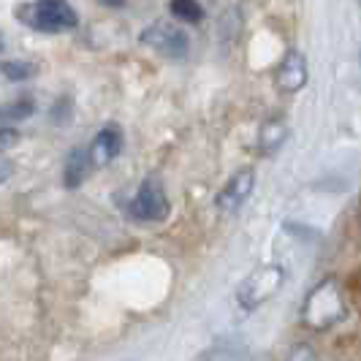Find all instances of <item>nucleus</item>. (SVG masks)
Wrapping results in <instances>:
<instances>
[{
	"label": "nucleus",
	"instance_id": "17",
	"mask_svg": "<svg viewBox=\"0 0 361 361\" xmlns=\"http://www.w3.org/2000/svg\"><path fill=\"white\" fill-rule=\"evenodd\" d=\"M101 3H106V6H120V3H126V0H101Z\"/></svg>",
	"mask_w": 361,
	"mask_h": 361
},
{
	"label": "nucleus",
	"instance_id": "11",
	"mask_svg": "<svg viewBox=\"0 0 361 361\" xmlns=\"http://www.w3.org/2000/svg\"><path fill=\"white\" fill-rule=\"evenodd\" d=\"M169 8H171L174 17L188 22V25H196V22L204 19V8H201L199 0H171Z\"/></svg>",
	"mask_w": 361,
	"mask_h": 361
},
{
	"label": "nucleus",
	"instance_id": "4",
	"mask_svg": "<svg viewBox=\"0 0 361 361\" xmlns=\"http://www.w3.org/2000/svg\"><path fill=\"white\" fill-rule=\"evenodd\" d=\"M171 204L166 199V190L158 177H149L139 185L136 196L128 201V215L139 223H161L169 217Z\"/></svg>",
	"mask_w": 361,
	"mask_h": 361
},
{
	"label": "nucleus",
	"instance_id": "14",
	"mask_svg": "<svg viewBox=\"0 0 361 361\" xmlns=\"http://www.w3.org/2000/svg\"><path fill=\"white\" fill-rule=\"evenodd\" d=\"M288 361H321V359H318V353L310 345H296L288 353Z\"/></svg>",
	"mask_w": 361,
	"mask_h": 361
},
{
	"label": "nucleus",
	"instance_id": "3",
	"mask_svg": "<svg viewBox=\"0 0 361 361\" xmlns=\"http://www.w3.org/2000/svg\"><path fill=\"white\" fill-rule=\"evenodd\" d=\"M286 283V271L280 269L277 264H269V267H261V269L250 271L242 286L236 288V299L245 310L261 307L264 302H269L277 290L283 288Z\"/></svg>",
	"mask_w": 361,
	"mask_h": 361
},
{
	"label": "nucleus",
	"instance_id": "10",
	"mask_svg": "<svg viewBox=\"0 0 361 361\" xmlns=\"http://www.w3.org/2000/svg\"><path fill=\"white\" fill-rule=\"evenodd\" d=\"M90 152L87 149H73L66 161V188H79L85 177H87V169H90Z\"/></svg>",
	"mask_w": 361,
	"mask_h": 361
},
{
	"label": "nucleus",
	"instance_id": "5",
	"mask_svg": "<svg viewBox=\"0 0 361 361\" xmlns=\"http://www.w3.org/2000/svg\"><path fill=\"white\" fill-rule=\"evenodd\" d=\"M139 41L149 49H155L158 54H163V57H171V60H182L190 49L188 33L182 27H177L174 22H166V19H158L149 27H145Z\"/></svg>",
	"mask_w": 361,
	"mask_h": 361
},
{
	"label": "nucleus",
	"instance_id": "18",
	"mask_svg": "<svg viewBox=\"0 0 361 361\" xmlns=\"http://www.w3.org/2000/svg\"><path fill=\"white\" fill-rule=\"evenodd\" d=\"M0 52H3V36H0Z\"/></svg>",
	"mask_w": 361,
	"mask_h": 361
},
{
	"label": "nucleus",
	"instance_id": "15",
	"mask_svg": "<svg viewBox=\"0 0 361 361\" xmlns=\"http://www.w3.org/2000/svg\"><path fill=\"white\" fill-rule=\"evenodd\" d=\"M17 142H19V133L14 128L0 126V149H8V147H14Z\"/></svg>",
	"mask_w": 361,
	"mask_h": 361
},
{
	"label": "nucleus",
	"instance_id": "9",
	"mask_svg": "<svg viewBox=\"0 0 361 361\" xmlns=\"http://www.w3.org/2000/svg\"><path fill=\"white\" fill-rule=\"evenodd\" d=\"M288 139V123L283 117H274V120H267L261 126V133H258V145L264 152H277L280 147L286 145Z\"/></svg>",
	"mask_w": 361,
	"mask_h": 361
},
{
	"label": "nucleus",
	"instance_id": "1",
	"mask_svg": "<svg viewBox=\"0 0 361 361\" xmlns=\"http://www.w3.org/2000/svg\"><path fill=\"white\" fill-rule=\"evenodd\" d=\"M343 318H345L343 288H340V283L334 277H326V280H321L307 293L305 307H302V321H305V326L315 329V331H324L329 326L340 324Z\"/></svg>",
	"mask_w": 361,
	"mask_h": 361
},
{
	"label": "nucleus",
	"instance_id": "13",
	"mask_svg": "<svg viewBox=\"0 0 361 361\" xmlns=\"http://www.w3.org/2000/svg\"><path fill=\"white\" fill-rule=\"evenodd\" d=\"M33 111H36V106H33L30 101H17V104H8V106H0V123H19V120H27Z\"/></svg>",
	"mask_w": 361,
	"mask_h": 361
},
{
	"label": "nucleus",
	"instance_id": "6",
	"mask_svg": "<svg viewBox=\"0 0 361 361\" xmlns=\"http://www.w3.org/2000/svg\"><path fill=\"white\" fill-rule=\"evenodd\" d=\"M253 188H255V171L253 169H239L231 180L223 185V190L217 193V209L220 212H236L245 201L253 196Z\"/></svg>",
	"mask_w": 361,
	"mask_h": 361
},
{
	"label": "nucleus",
	"instance_id": "8",
	"mask_svg": "<svg viewBox=\"0 0 361 361\" xmlns=\"http://www.w3.org/2000/svg\"><path fill=\"white\" fill-rule=\"evenodd\" d=\"M307 85V63H305V54L290 49L280 66H277V87L283 92H299Z\"/></svg>",
	"mask_w": 361,
	"mask_h": 361
},
{
	"label": "nucleus",
	"instance_id": "12",
	"mask_svg": "<svg viewBox=\"0 0 361 361\" xmlns=\"http://www.w3.org/2000/svg\"><path fill=\"white\" fill-rule=\"evenodd\" d=\"M0 71L11 82H25V79H30L36 73V66L27 63V60H6V63H0Z\"/></svg>",
	"mask_w": 361,
	"mask_h": 361
},
{
	"label": "nucleus",
	"instance_id": "2",
	"mask_svg": "<svg viewBox=\"0 0 361 361\" xmlns=\"http://www.w3.org/2000/svg\"><path fill=\"white\" fill-rule=\"evenodd\" d=\"M19 19L41 33H63V30L76 27V22H79L68 0H36V3L19 8Z\"/></svg>",
	"mask_w": 361,
	"mask_h": 361
},
{
	"label": "nucleus",
	"instance_id": "7",
	"mask_svg": "<svg viewBox=\"0 0 361 361\" xmlns=\"http://www.w3.org/2000/svg\"><path fill=\"white\" fill-rule=\"evenodd\" d=\"M90 163L92 166H109L111 161H117V155L123 152V130L117 126H106L95 133L90 145Z\"/></svg>",
	"mask_w": 361,
	"mask_h": 361
},
{
	"label": "nucleus",
	"instance_id": "16",
	"mask_svg": "<svg viewBox=\"0 0 361 361\" xmlns=\"http://www.w3.org/2000/svg\"><path fill=\"white\" fill-rule=\"evenodd\" d=\"M8 177H11V163L0 161V182H6Z\"/></svg>",
	"mask_w": 361,
	"mask_h": 361
}]
</instances>
